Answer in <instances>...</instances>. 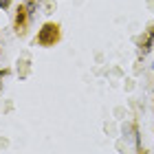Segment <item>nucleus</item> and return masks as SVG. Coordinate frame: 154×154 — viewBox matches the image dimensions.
<instances>
[{
  "mask_svg": "<svg viewBox=\"0 0 154 154\" xmlns=\"http://www.w3.org/2000/svg\"><path fill=\"white\" fill-rule=\"evenodd\" d=\"M152 42H154V26H152V31H150L148 40H145V42H143V46H141V48H143V53H148V51H150V44H152Z\"/></svg>",
  "mask_w": 154,
  "mask_h": 154,
  "instance_id": "f03ea898",
  "label": "nucleus"
},
{
  "mask_svg": "<svg viewBox=\"0 0 154 154\" xmlns=\"http://www.w3.org/2000/svg\"><path fill=\"white\" fill-rule=\"evenodd\" d=\"M9 2H11V0H0V7L5 9V7H9Z\"/></svg>",
  "mask_w": 154,
  "mask_h": 154,
  "instance_id": "7ed1b4c3",
  "label": "nucleus"
},
{
  "mask_svg": "<svg viewBox=\"0 0 154 154\" xmlns=\"http://www.w3.org/2000/svg\"><path fill=\"white\" fill-rule=\"evenodd\" d=\"M38 40H40V44H51L53 40H57V26L55 24H46L44 29H42Z\"/></svg>",
  "mask_w": 154,
  "mask_h": 154,
  "instance_id": "f257e3e1",
  "label": "nucleus"
}]
</instances>
